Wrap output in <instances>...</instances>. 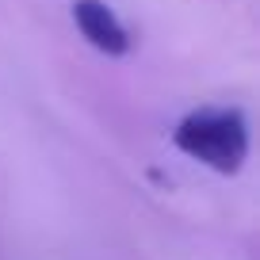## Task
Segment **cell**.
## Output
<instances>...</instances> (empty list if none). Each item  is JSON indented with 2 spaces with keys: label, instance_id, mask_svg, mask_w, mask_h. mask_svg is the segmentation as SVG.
Masks as SVG:
<instances>
[{
  "label": "cell",
  "instance_id": "1",
  "mask_svg": "<svg viewBox=\"0 0 260 260\" xmlns=\"http://www.w3.org/2000/svg\"><path fill=\"white\" fill-rule=\"evenodd\" d=\"M172 142L184 157L211 172L234 176L249 161V119L241 107H199L176 122Z\"/></svg>",
  "mask_w": 260,
  "mask_h": 260
},
{
  "label": "cell",
  "instance_id": "2",
  "mask_svg": "<svg viewBox=\"0 0 260 260\" xmlns=\"http://www.w3.org/2000/svg\"><path fill=\"white\" fill-rule=\"evenodd\" d=\"M73 23L84 35V42L107 57H122L130 50V31L104 0H73Z\"/></svg>",
  "mask_w": 260,
  "mask_h": 260
}]
</instances>
